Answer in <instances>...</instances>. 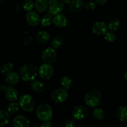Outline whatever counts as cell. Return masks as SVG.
<instances>
[{
	"label": "cell",
	"mask_w": 127,
	"mask_h": 127,
	"mask_svg": "<svg viewBox=\"0 0 127 127\" xmlns=\"http://www.w3.org/2000/svg\"><path fill=\"white\" fill-rule=\"evenodd\" d=\"M38 67L34 63H24L19 68V76L24 81H31L34 80L38 74Z\"/></svg>",
	"instance_id": "cell-1"
},
{
	"label": "cell",
	"mask_w": 127,
	"mask_h": 127,
	"mask_svg": "<svg viewBox=\"0 0 127 127\" xmlns=\"http://www.w3.org/2000/svg\"><path fill=\"white\" fill-rule=\"evenodd\" d=\"M84 100L86 105L89 107H97L102 100V94L98 89H92L86 93Z\"/></svg>",
	"instance_id": "cell-2"
},
{
	"label": "cell",
	"mask_w": 127,
	"mask_h": 127,
	"mask_svg": "<svg viewBox=\"0 0 127 127\" xmlns=\"http://www.w3.org/2000/svg\"><path fill=\"white\" fill-rule=\"evenodd\" d=\"M36 116L42 122L50 121L53 117V110L48 104H42L37 107Z\"/></svg>",
	"instance_id": "cell-3"
},
{
	"label": "cell",
	"mask_w": 127,
	"mask_h": 127,
	"mask_svg": "<svg viewBox=\"0 0 127 127\" xmlns=\"http://www.w3.org/2000/svg\"><path fill=\"white\" fill-rule=\"evenodd\" d=\"M20 108L26 112H31L36 106V101L32 95L29 94H24L19 99Z\"/></svg>",
	"instance_id": "cell-4"
},
{
	"label": "cell",
	"mask_w": 127,
	"mask_h": 127,
	"mask_svg": "<svg viewBox=\"0 0 127 127\" xmlns=\"http://www.w3.org/2000/svg\"><path fill=\"white\" fill-rule=\"evenodd\" d=\"M54 74V68L51 64H41L38 69V74L41 79L44 80H49L53 76Z\"/></svg>",
	"instance_id": "cell-5"
},
{
	"label": "cell",
	"mask_w": 127,
	"mask_h": 127,
	"mask_svg": "<svg viewBox=\"0 0 127 127\" xmlns=\"http://www.w3.org/2000/svg\"><path fill=\"white\" fill-rule=\"evenodd\" d=\"M89 114V110L83 105H78L72 110V115L73 119L77 120H82L86 119Z\"/></svg>",
	"instance_id": "cell-6"
},
{
	"label": "cell",
	"mask_w": 127,
	"mask_h": 127,
	"mask_svg": "<svg viewBox=\"0 0 127 127\" xmlns=\"http://www.w3.org/2000/svg\"><path fill=\"white\" fill-rule=\"evenodd\" d=\"M57 58V53L56 50L51 47L46 48L41 54V60L46 64H52L56 62Z\"/></svg>",
	"instance_id": "cell-7"
},
{
	"label": "cell",
	"mask_w": 127,
	"mask_h": 127,
	"mask_svg": "<svg viewBox=\"0 0 127 127\" xmlns=\"http://www.w3.org/2000/svg\"><path fill=\"white\" fill-rule=\"evenodd\" d=\"M68 91L64 88H58L54 91L51 94V99L57 104L62 103L68 98Z\"/></svg>",
	"instance_id": "cell-8"
},
{
	"label": "cell",
	"mask_w": 127,
	"mask_h": 127,
	"mask_svg": "<svg viewBox=\"0 0 127 127\" xmlns=\"http://www.w3.org/2000/svg\"><path fill=\"white\" fill-rule=\"evenodd\" d=\"M49 12L52 15L60 14L64 8V2L62 0H49Z\"/></svg>",
	"instance_id": "cell-9"
},
{
	"label": "cell",
	"mask_w": 127,
	"mask_h": 127,
	"mask_svg": "<svg viewBox=\"0 0 127 127\" xmlns=\"http://www.w3.org/2000/svg\"><path fill=\"white\" fill-rule=\"evenodd\" d=\"M108 25L103 21H98L93 24L92 27V32L97 36L104 35L108 32Z\"/></svg>",
	"instance_id": "cell-10"
},
{
	"label": "cell",
	"mask_w": 127,
	"mask_h": 127,
	"mask_svg": "<svg viewBox=\"0 0 127 127\" xmlns=\"http://www.w3.org/2000/svg\"><path fill=\"white\" fill-rule=\"evenodd\" d=\"M26 21L29 26L31 27H36L39 25L41 21L39 15L34 11H29L26 13L25 16Z\"/></svg>",
	"instance_id": "cell-11"
},
{
	"label": "cell",
	"mask_w": 127,
	"mask_h": 127,
	"mask_svg": "<svg viewBox=\"0 0 127 127\" xmlns=\"http://www.w3.org/2000/svg\"><path fill=\"white\" fill-rule=\"evenodd\" d=\"M19 76L18 73L14 71L6 73L5 75V82L9 86L14 87L17 85L19 81Z\"/></svg>",
	"instance_id": "cell-12"
},
{
	"label": "cell",
	"mask_w": 127,
	"mask_h": 127,
	"mask_svg": "<svg viewBox=\"0 0 127 127\" xmlns=\"http://www.w3.org/2000/svg\"><path fill=\"white\" fill-rule=\"evenodd\" d=\"M12 126L13 127H29L30 121L27 117L19 115L14 119Z\"/></svg>",
	"instance_id": "cell-13"
},
{
	"label": "cell",
	"mask_w": 127,
	"mask_h": 127,
	"mask_svg": "<svg viewBox=\"0 0 127 127\" xmlns=\"http://www.w3.org/2000/svg\"><path fill=\"white\" fill-rule=\"evenodd\" d=\"M68 8L72 13H78L84 8V2L82 0H73L69 3Z\"/></svg>",
	"instance_id": "cell-14"
},
{
	"label": "cell",
	"mask_w": 127,
	"mask_h": 127,
	"mask_svg": "<svg viewBox=\"0 0 127 127\" xmlns=\"http://www.w3.org/2000/svg\"><path fill=\"white\" fill-rule=\"evenodd\" d=\"M4 95L7 100L10 102L16 101L18 99V91L14 87H8L6 88L4 91Z\"/></svg>",
	"instance_id": "cell-15"
},
{
	"label": "cell",
	"mask_w": 127,
	"mask_h": 127,
	"mask_svg": "<svg viewBox=\"0 0 127 127\" xmlns=\"http://www.w3.org/2000/svg\"><path fill=\"white\" fill-rule=\"evenodd\" d=\"M31 88L35 93H43L46 89V85L42 81L39 79H34L31 81L30 83Z\"/></svg>",
	"instance_id": "cell-16"
},
{
	"label": "cell",
	"mask_w": 127,
	"mask_h": 127,
	"mask_svg": "<svg viewBox=\"0 0 127 127\" xmlns=\"http://www.w3.org/2000/svg\"><path fill=\"white\" fill-rule=\"evenodd\" d=\"M53 23L56 27L58 28H63L67 24V17L62 14L55 15L53 18Z\"/></svg>",
	"instance_id": "cell-17"
},
{
	"label": "cell",
	"mask_w": 127,
	"mask_h": 127,
	"mask_svg": "<svg viewBox=\"0 0 127 127\" xmlns=\"http://www.w3.org/2000/svg\"><path fill=\"white\" fill-rule=\"evenodd\" d=\"M115 115L117 119L121 122L127 121V106L122 105L117 109Z\"/></svg>",
	"instance_id": "cell-18"
},
{
	"label": "cell",
	"mask_w": 127,
	"mask_h": 127,
	"mask_svg": "<svg viewBox=\"0 0 127 127\" xmlns=\"http://www.w3.org/2000/svg\"><path fill=\"white\" fill-rule=\"evenodd\" d=\"M49 2L47 0H36L34 7L38 12H45L48 9Z\"/></svg>",
	"instance_id": "cell-19"
},
{
	"label": "cell",
	"mask_w": 127,
	"mask_h": 127,
	"mask_svg": "<svg viewBox=\"0 0 127 127\" xmlns=\"http://www.w3.org/2000/svg\"><path fill=\"white\" fill-rule=\"evenodd\" d=\"M36 38L39 43H46L49 40L50 35L47 31H41L36 33Z\"/></svg>",
	"instance_id": "cell-20"
},
{
	"label": "cell",
	"mask_w": 127,
	"mask_h": 127,
	"mask_svg": "<svg viewBox=\"0 0 127 127\" xmlns=\"http://www.w3.org/2000/svg\"><path fill=\"white\" fill-rule=\"evenodd\" d=\"M121 24H122V22H121L120 20L118 18H112L108 22V29L110 30L111 31H117L120 28Z\"/></svg>",
	"instance_id": "cell-21"
},
{
	"label": "cell",
	"mask_w": 127,
	"mask_h": 127,
	"mask_svg": "<svg viewBox=\"0 0 127 127\" xmlns=\"http://www.w3.org/2000/svg\"><path fill=\"white\" fill-rule=\"evenodd\" d=\"M105 112L103 111V109L99 107H95L93 110H92V116L93 119H95L98 121H101L105 118Z\"/></svg>",
	"instance_id": "cell-22"
},
{
	"label": "cell",
	"mask_w": 127,
	"mask_h": 127,
	"mask_svg": "<svg viewBox=\"0 0 127 127\" xmlns=\"http://www.w3.org/2000/svg\"><path fill=\"white\" fill-rule=\"evenodd\" d=\"M9 120L10 114L7 112V111L0 110V127L7 125Z\"/></svg>",
	"instance_id": "cell-23"
},
{
	"label": "cell",
	"mask_w": 127,
	"mask_h": 127,
	"mask_svg": "<svg viewBox=\"0 0 127 127\" xmlns=\"http://www.w3.org/2000/svg\"><path fill=\"white\" fill-rule=\"evenodd\" d=\"M64 40L63 37H62L61 36H57L52 39V42H51V46H52V48L57 50L61 48L64 45Z\"/></svg>",
	"instance_id": "cell-24"
},
{
	"label": "cell",
	"mask_w": 127,
	"mask_h": 127,
	"mask_svg": "<svg viewBox=\"0 0 127 127\" xmlns=\"http://www.w3.org/2000/svg\"><path fill=\"white\" fill-rule=\"evenodd\" d=\"M53 15L50 14L49 12L44 15L41 19V24L44 27H47L50 26L53 22Z\"/></svg>",
	"instance_id": "cell-25"
},
{
	"label": "cell",
	"mask_w": 127,
	"mask_h": 127,
	"mask_svg": "<svg viewBox=\"0 0 127 127\" xmlns=\"http://www.w3.org/2000/svg\"><path fill=\"white\" fill-rule=\"evenodd\" d=\"M72 79L68 76H63L60 79V83L62 87L64 89H69L72 86Z\"/></svg>",
	"instance_id": "cell-26"
},
{
	"label": "cell",
	"mask_w": 127,
	"mask_h": 127,
	"mask_svg": "<svg viewBox=\"0 0 127 127\" xmlns=\"http://www.w3.org/2000/svg\"><path fill=\"white\" fill-rule=\"evenodd\" d=\"M20 106L19 102H11V103H10L7 107V112L9 114H16L17 112L19 111V109Z\"/></svg>",
	"instance_id": "cell-27"
},
{
	"label": "cell",
	"mask_w": 127,
	"mask_h": 127,
	"mask_svg": "<svg viewBox=\"0 0 127 127\" xmlns=\"http://www.w3.org/2000/svg\"><path fill=\"white\" fill-rule=\"evenodd\" d=\"M22 7L25 11L29 12L32 11L34 7V4L32 0H24L22 4Z\"/></svg>",
	"instance_id": "cell-28"
},
{
	"label": "cell",
	"mask_w": 127,
	"mask_h": 127,
	"mask_svg": "<svg viewBox=\"0 0 127 127\" xmlns=\"http://www.w3.org/2000/svg\"><path fill=\"white\" fill-rule=\"evenodd\" d=\"M104 38L107 42L112 43L115 41L117 36H116L115 33L113 32V31H110V32H107L104 35Z\"/></svg>",
	"instance_id": "cell-29"
},
{
	"label": "cell",
	"mask_w": 127,
	"mask_h": 127,
	"mask_svg": "<svg viewBox=\"0 0 127 127\" xmlns=\"http://www.w3.org/2000/svg\"><path fill=\"white\" fill-rule=\"evenodd\" d=\"M14 69V66L11 62H7L5 63L2 68V73L6 74V73L12 71Z\"/></svg>",
	"instance_id": "cell-30"
},
{
	"label": "cell",
	"mask_w": 127,
	"mask_h": 127,
	"mask_svg": "<svg viewBox=\"0 0 127 127\" xmlns=\"http://www.w3.org/2000/svg\"><path fill=\"white\" fill-rule=\"evenodd\" d=\"M97 7V4L94 1H87L84 3V9L88 11H92Z\"/></svg>",
	"instance_id": "cell-31"
},
{
	"label": "cell",
	"mask_w": 127,
	"mask_h": 127,
	"mask_svg": "<svg viewBox=\"0 0 127 127\" xmlns=\"http://www.w3.org/2000/svg\"><path fill=\"white\" fill-rule=\"evenodd\" d=\"M76 122L74 119H67L65 121L64 124V127H75Z\"/></svg>",
	"instance_id": "cell-32"
},
{
	"label": "cell",
	"mask_w": 127,
	"mask_h": 127,
	"mask_svg": "<svg viewBox=\"0 0 127 127\" xmlns=\"http://www.w3.org/2000/svg\"><path fill=\"white\" fill-rule=\"evenodd\" d=\"M32 41H33V40H32V37H30V36H26L24 38L23 43L24 45L29 46L32 43Z\"/></svg>",
	"instance_id": "cell-33"
},
{
	"label": "cell",
	"mask_w": 127,
	"mask_h": 127,
	"mask_svg": "<svg viewBox=\"0 0 127 127\" xmlns=\"http://www.w3.org/2000/svg\"><path fill=\"white\" fill-rule=\"evenodd\" d=\"M40 127H52V124L51 121L43 122Z\"/></svg>",
	"instance_id": "cell-34"
},
{
	"label": "cell",
	"mask_w": 127,
	"mask_h": 127,
	"mask_svg": "<svg viewBox=\"0 0 127 127\" xmlns=\"http://www.w3.org/2000/svg\"><path fill=\"white\" fill-rule=\"evenodd\" d=\"M95 3L99 5H104L107 2L108 0H93Z\"/></svg>",
	"instance_id": "cell-35"
},
{
	"label": "cell",
	"mask_w": 127,
	"mask_h": 127,
	"mask_svg": "<svg viewBox=\"0 0 127 127\" xmlns=\"http://www.w3.org/2000/svg\"><path fill=\"white\" fill-rule=\"evenodd\" d=\"M14 7H15V9H16V12H18V13L21 12V10H22V7L20 6V4H16L15 5Z\"/></svg>",
	"instance_id": "cell-36"
},
{
	"label": "cell",
	"mask_w": 127,
	"mask_h": 127,
	"mask_svg": "<svg viewBox=\"0 0 127 127\" xmlns=\"http://www.w3.org/2000/svg\"><path fill=\"white\" fill-rule=\"evenodd\" d=\"M123 77H124V79H125L126 81L127 82V70L126 71L125 73L124 74V76H123Z\"/></svg>",
	"instance_id": "cell-37"
},
{
	"label": "cell",
	"mask_w": 127,
	"mask_h": 127,
	"mask_svg": "<svg viewBox=\"0 0 127 127\" xmlns=\"http://www.w3.org/2000/svg\"><path fill=\"white\" fill-rule=\"evenodd\" d=\"M62 1H64V3H67V4L70 3V2H71V0H62Z\"/></svg>",
	"instance_id": "cell-38"
},
{
	"label": "cell",
	"mask_w": 127,
	"mask_h": 127,
	"mask_svg": "<svg viewBox=\"0 0 127 127\" xmlns=\"http://www.w3.org/2000/svg\"><path fill=\"white\" fill-rule=\"evenodd\" d=\"M4 1V0H0V4H1L2 3V2Z\"/></svg>",
	"instance_id": "cell-39"
},
{
	"label": "cell",
	"mask_w": 127,
	"mask_h": 127,
	"mask_svg": "<svg viewBox=\"0 0 127 127\" xmlns=\"http://www.w3.org/2000/svg\"><path fill=\"white\" fill-rule=\"evenodd\" d=\"M32 127H38V126H37V125H34V126H32Z\"/></svg>",
	"instance_id": "cell-40"
},
{
	"label": "cell",
	"mask_w": 127,
	"mask_h": 127,
	"mask_svg": "<svg viewBox=\"0 0 127 127\" xmlns=\"http://www.w3.org/2000/svg\"><path fill=\"white\" fill-rule=\"evenodd\" d=\"M83 127V126H78V127Z\"/></svg>",
	"instance_id": "cell-41"
},
{
	"label": "cell",
	"mask_w": 127,
	"mask_h": 127,
	"mask_svg": "<svg viewBox=\"0 0 127 127\" xmlns=\"http://www.w3.org/2000/svg\"><path fill=\"white\" fill-rule=\"evenodd\" d=\"M126 123H127V122H126Z\"/></svg>",
	"instance_id": "cell-42"
}]
</instances>
